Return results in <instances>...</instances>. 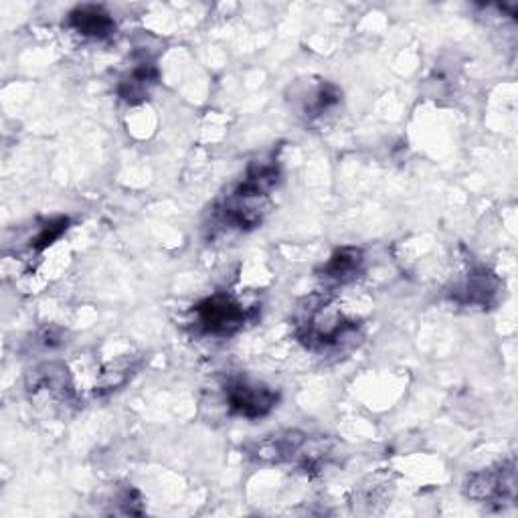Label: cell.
<instances>
[{"instance_id":"obj_1","label":"cell","mask_w":518,"mask_h":518,"mask_svg":"<svg viewBox=\"0 0 518 518\" xmlns=\"http://www.w3.org/2000/svg\"><path fill=\"white\" fill-rule=\"evenodd\" d=\"M298 326L302 342H306L312 349L338 347L355 330V322L344 318V314L326 300L310 304Z\"/></svg>"},{"instance_id":"obj_2","label":"cell","mask_w":518,"mask_h":518,"mask_svg":"<svg viewBox=\"0 0 518 518\" xmlns=\"http://www.w3.org/2000/svg\"><path fill=\"white\" fill-rule=\"evenodd\" d=\"M247 310L227 294H215L197 306V324L205 334L231 336L243 328Z\"/></svg>"},{"instance_id":"obj_3","label":"cell","mask_w":518,"mask_h":518,"mask_svg":"<svg viewBox=\"0 0 518 518\" xmlns=\"http://www.w3.org/2000/svg\"><path fill=\"white\" fill-rule=\"evenodd\" d=\"M227 405L235 415H241L245 419H259L268 415L276 403L278 393L270 387L249 383V381H233L225 389Z\"/></svg>"},{"instance_id":"obj_4","label":"cell","mask_w":518,"mask_h":518,"mask_svg":"<svg viewBox=\"0 0 518 518\" xmlns=\"http://www.w3.org/2000/svg\"><path fill=\"white\" fill-rule=\"evenodd\" d=\"M468 496L482 502H506L516 492V470L514 462L502 464L498 470L478 472L468 480Z\"/></svg>"},{"instance_id":"obj_5","label":"cell","mask_w":518,"mask_h":518,"mask_svg":"<svg viewBox=\"0 0 518 518\" xmlns=\"http://www.w3.org/2000/svg\"><path fill=\"white\" fill-rule=\"evenodd\" d=\"M500 294V282L494 274H490L488 270H476L472 272L462 284L460 288L454 292L456 298H460L464 304H472V306H482L488 308L498 300Z\"/></svg>"},{"instance_id":"obj_6","label":"cell","mask_w":518,"mask_h":518,"mask_svg":"<svg viewBox=\"0 0 518 518\" xmlns=\"http://www.w3.org/2000/svg\"><path fill=\"white\" fill-rule=\"evenodd\" d=\"M69 27L75 33L92 39H106L116 31L114 19L102 7H94V5L77 7L69 15Z\"/></svg>"},{"instance_id":"obj_7","label":"cell","mask_w":518,"mask_h":518,"mask_svg":"<svg viewBox=\"0 0 518 518\" xmlns=\"http://www.w3.org/2000/svg\"><path fill=\"white\" fill-rule=\"evenodd\" d=\"M158 81V71L150 61H140L136 67H132V71L120 81L118 85V94L122 100L130 102V104H138L144 102L152 88Z\"/></svg>"},{"instance_id":"obj_8","label":"cell","mask_w":518,"mask_h":518,"mask_svg":"<svg viewBox=\"0 0 518 518\" xmlns=\"http://www.w3.org/2000/svg\"><path fill=\"white\" fill-rule=\"evenodd\" d=\"M361 266H363L361 249L342 247L328 259L322 278L336 284H347L361 272Z\"/></svg>"},{"instance_id":"obj_9","label":"cell","mask_w":518,"mask_h":518,"mask_svg":"<svg viewBox=\"0 0 518 518\" xmlns=\"http://www.w3.org/2000/svg\"><path fill=\"white\" fill-rule=\"evenodd\" d=\"M67 229V219H57V221H51L49 225H45L43 229H41V233L37 235V239H35V247L37 249H45V247H49L55 239H59L61 237V233Z\"/></svg>"}]
</instances>
